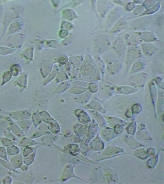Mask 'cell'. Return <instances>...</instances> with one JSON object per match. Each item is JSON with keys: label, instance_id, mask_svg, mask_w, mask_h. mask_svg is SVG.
Returning a JSON list of instances; mask_svg holds the SVG:
<instances>
[]
</instances>
